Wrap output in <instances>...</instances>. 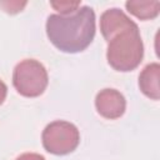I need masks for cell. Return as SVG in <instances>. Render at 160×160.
Instances as JSON below:
<instances>
[{"label":"cell","instance_id":"1","mask_svg":"<svg viewBox=\"0 0 160 160\" xmlns=\"http://www.w3.org/2000/svg\"><path fill=\"white\" fill-rule=\"evenodd\" d=\"M95 31V12L88 5L70 15L51 14L46 20L48 39L58 50L68 54L84 51L92 42Z\"/></svg>","mask_w":160,"mask_h":160},{"label":"cell","instance_id":"2","mask_svg":"<svg viewBox=\"0 0 160 160\" xmlns=\"http://www.w3.org/2000/svg\"><path fill=\"white\" fill-rule=\"evenodd\" d=\"M144 58V44L139 28L120 31L108 41L106 59L109 65L121 72L135 70Z\"/></svg>","mask_w":160,"mask_h":160},{"label":"cell","instance_id":"3","mask_svg":"<svg viewBox=\"0 0 160 160\" xmlns=\"http://www.w3.org/2000/svg\"><path fill=\"white\" fill-rule=\"evenodd\" d=\"M49 82L45 66L35 59L21 60L12 71V84L15 90L25 98L40 96Z\"/></svg>","mask_w":160,"mask_h":160},{"label":"cell","instance_id":"4","mask_svg":"<svg viewBox=\"0 0 160 160\" xmlns=\"http://www.w3.org/2000/svg\"><path fill=\"white\" fill-rule=\"evenodd\" d=\"M44 149L54 155H68L80 142L78 128L65 120H55L45 126L41 135Z\"/></svg>","mask_w":160,"mask_h":160},{"label":"cell","instance_id":"5","mask_svg":"<svg viewBox=\"0 0 160 160\" xmlns=\"http://www.w3.org/2000/svg\"><path fill=\"white\" fill-rule=\"evenodd\" d=\"M96 111L105 119L115 120L124 115L126 109V100L124 95L115 89H102L95 98Z\"/></svg>","mask_w":160,"mask_h":160},{"label":"cell","instance_id":"6","mask_svg":"<svg viewBox=\"0 0 160 160\" xmlns=\"http://www.w3.org/2000/svg\"><path fill=\"white\" fill-rule=\"evenodd\" d=\"M138 26L122 10L112 8L105 10L100 16V31L106 41L122 30Z\"/></svg>","mask_w":160,"mask_h":160},{"label":"cell","instance_id":"7","mask_svg":"<svg viewBox=\"0 0 160 160\" xmlns=\"http://www.w3.org/2000/svg\"><path fill=\"white\" fill-rule=\"evenodd\" d=\"M160 65L158 62L148 64L139 75V88L141 92L151 100L160 99Z\"/></svg>","mask_w":160,"mask_h":160},{"label":"cell","instance_id":"8","mask_svg":"<svg viewBox=\"0 0 160 160\" xmlns=\"http://www.w3.org/2000/svg\"><path fill=\"white\" fill-rule=\"evenodd\" d=\"M126 10L140 20L155 19L160 12V1L158 0H129L125 2Z\"/></svg>","mask_w":160,"mask_h":160},{"label":"cell","instance_id":"9","mask_svg":"<svg viewBox=\"0 0 160 160\" xmlns=\"http://www.w3.org/2000/svg\"><path fill=\"white\" fill-rule=\"evenodd\" d=\"M50 5L60 12V15H70L80 8V1H52Z\"/></svg>","mask_w":160,"mask_h":160},{"label":"cell","instance_id":"10","mask_svg":"<svg viewBox=\"0 0 160 160\" xmlns=\"http://www.w3.org/2000/svg\"><path fill=\"white\" fill-rule=\"evenodd\" d=\"M15 160H45V158L36 152H24L18 156Z\"/></svg>","mask_w":160,"mask_h":160},{"label":"cell","instance_id":"11","mask_svg":"<svg viewBox=\"0 0 160 160\" xmlns=\"http://www.w3.org/2000/svg\"><path fill=\"white\" fill-rule=\"evenodd\" d=\"M6 95H8V86H6V84L0 79V105L5 101Z\"/></svg>","mask_w":160,"mask_h":160}]
</instances>
